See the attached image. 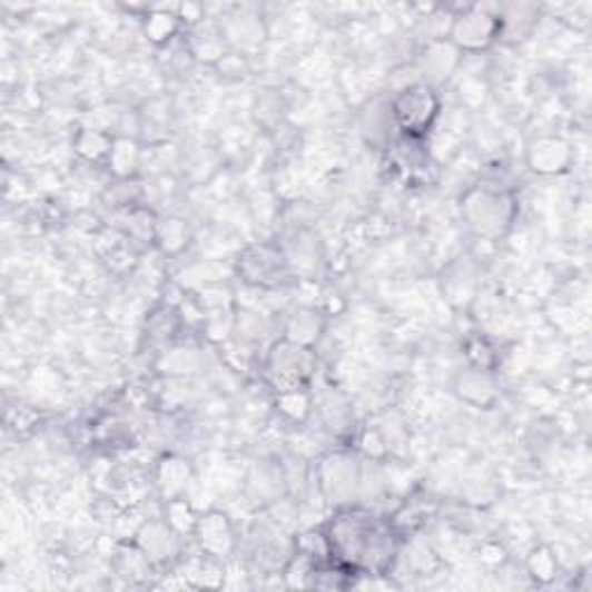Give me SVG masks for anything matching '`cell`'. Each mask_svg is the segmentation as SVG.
<instances>
[{
	"instance_id": "cell-1",
	"label": "cell",
	"mask_w": 592,
	"mask_h": 592,
	"mask_svg": "<svg viewBox=\"0 0 592 592\" xmlns=\"http://www.w3.org/2000/svg\"><path fill=\"white\" fill-rule=\"evenodd\" d=\"M319 532L329 558L359 576H389L403 549L398 525L359 502L334 510Z\"/></svg>"
},
{
	"instance_id": "cell-2",
	"label": "cell",
	"mask_w": 592,
	"mask_h": 592,
	"mask_svg": "<svg viewBox=\"0 0 592 592\" xmlns=\"http://www.w3.org/2000/svg\"><path fill=\"white\" fill-rule=\"evenodd\" d=\"M458 214L472 236L482 241H500L519 218V197L507 186L482 181L461 195Z\"/></svg>"
},
{
	"instance_id": "cell-3",
	"label": "cell",
	"mask_w": 592,
	"mask_h": 592,
	"mask_svg": "<svg viewBox=\"0 0 592 592\" xmlns=\"http://www.w3.org/2000/svg\"><path fill=\"white\" fill-rule=\"evenodd\" d=\"M366 465L352 447L332 450L315 463V486L332 510L359 502L364 491Z\"/></svg>"
},
{
	"instance_id": "cell-4",
	"label": "cell",
	"mask_w": 592,
	"mask_h": 592,
	"mask_svg": "<svg viewBox=\"0 0 592 592\" xmlns=\"http://www.w3.org/2000/svg\"><path fill=\"white\" fill-rule=\"evenodd\" d=\"M389 107L401 139L426 141L442 118V98L433 86L412 81L389 96Z\"/></svg>"
},
{
	"instance_id": "cell-5",
	"label": "cell",
	"mask_w": 592,
	"mask_h": 592,
	"mask_svg": "<svg viewBox=\"0 0 592 592\" xmlns=\"http://www.w3.org/2000/svg\"><path fill=\"white\" fill-rule=\"evenodd\" d=\"M262 371L274 394L313 389L317 375V349L296 345L280 336L264 352Z\"/></svg>"
},
{
	"instance_id": "cell-6",
	"label": "cell",
	"mask_w": 592,
	"mask_h": 592,
	"mask_svg": "<svg viewBox=\"0 0 592 592\" xmlns=\"http://www.w3.org/2000/svg\"><path fill=\"white\" fill-rule=\"evenodd\" d=\"M505 36V17L491 8L467 6L452 14L447 40L465 56L489 51L500 38Z\"/></svg>"
},
{
	"instance_id": "cell-7",
	"label": "cell",
	"mask_w": 592,
	"mask_h": 592,
	"mask_svg": "<svg viewBox=\"0 0 592 592\" xmlns=\"http://www.w3.org/2000/svg\"><path fill=\"white\" fill-rule=\"evenodd\" d=\"M236 276L255 289H280L292 283V266L280 244H248L236 257Z\"/></svg>"
},
{
	"instance_id": "cell-8",
	"label": "cell",
	"mask_w": 592,
	"mask_h": 592,
	"mask_svg": "<svg viewBox=\"0 0 592 592\" xmlns=\"http://www.w3.org/2000/svg\"><path fill=\"white\" fill-rule=\"evenodd\" d=\"M190 540L195 542L199 555L223 562L234 558L236 549H239V532H236L231 516L223 510L199 512Z\"/></svg>"
},
{
	"instance_id": "cell-9",
	"label": "cell",
	"mask_w": 592,
	"mask_h": 592,
	"mask_svg": "<svg viewBox=\"0 0 592 592\" xmlns=\"http://www.w3.org/2000/svg\"><path fill=\"white\" fill-rule=\"evenodd\" d=\"M523 156L525 167L542 179H555V176L568 174L574 167V146L555 132L530 137Z\"/></svg>"
},
{
	"instance_id": "cell-10",
	"label": "cell",
	"mask_w": 592,
	"mask_h": 592,
	"mask_svg": "<svg viewBox=\"0 0 592 592\" xmlns=\"http://www.w3.org/2000/svg\"><path fill=\"white\" fill-rule=\"evenodd\" d=\"M135 544L151 560V565L158 570L171 568L184 555V537L176 532L162 516L144 521L132 535Z\"/></svg>"
},
{
	"instance_id": "cell-11",
	"label": "cell",
	"mask_w": 592,
	"mask_h": 592,
	"mask_svg": "<svg viewBox=\"0 0 592 592\" xmlns=\"http://www.w3.org/2000/svg\"><path fill=\"white\" fill-rule=\"evenodd\" d=\"M357 128L359 135L364 139L366 146H371L373 151H389V148L396 146L398 130L394 124V116H392V107H389V98H373L368 100L357 118Z\"/></svg>"
},
{
	"instance_id": "cell-12",
	"label": "cell",
	"mask_w": 592,
	"mask_h": 592,
	"mask_svg": "<svg viewBox=\"0 0 592 592\" xmlns=\"http://www.w3.org/2000/svg\"><path fill=\"white\" fill-rule=\"evenodd\" d=\"M452 392L456 398L475 410H493L500 403L497 371L465 366L454 375Z\"/></svg>"
},
{
	"instance_id": "cell-13",
	"label": "cell",
	"mask_w": 592,
	"mask_h": 592,
	"mask_svg": "<svg viewBox=\"0 0 592 592\" xmlns=\"http://www.w3.org/2000/svg\"><path fill=\"white\" fill-rule=\"evenodd\" d=\"M461 61L463 53L447 38H435L424 47L420 56V81L433 86L437 91L442 83H450L454 79L461 68Z\"/></svg>"
},
{
	"instance_id": "cell-14",
	"label": "cell",
	"mask_w": 592,
	"mask_h": 592,
	"mask_svg": "<svg viewBox=\"0 0 592 592\" xmlns=\"http://www.w3.org/2000/svg\"><path fill=\"white\" fill-rule=\"evenodd\" d=\"M329 329V313L317 306H296L287 313L283 324V338L317 349Z\"/></svg>"
},
{
	"instance_id": "cell-15",
	"label": "cell",
	"mask_w": 592,
	"mask_h": 592,
	"mask_svg": "<svg viewBox=\"0 0 592 592\" xmlns=\"http://www.w3.org/2000/svg\"><path fill=\"white\" fill-rule=\"evenodd\" d=\"M195 480V470L193 463L181 456V454H162L156 461L154 467V486L160 495V500H174V497H184Z\"/></svg>"
},
{
	"instance_id": "cell-16",
	"label": "cell",
	"mask_w": 592,
	"mask_h": 592,
	"mask_svg": "<svg viewBox=\"0 0 592 592\" xmlns=\"http://www.w3.org/2000/svg\"><path fill=\"white\" fill-rule=\"evenodd\" d=\"M144 160V148L135 137L114 135L111 154L107 158V171L114 176L118 184H130L137 179Z\"/></svg>"
},
{
	"instance_id": "cell-17",
	"label": "cell",
	"mask_w": 592,
	"mask_h": 592,
	"mask_svg": "<svg viewBox=\"0 0 592 592\" xmlns=\"http://www.w3.org/2000/svg\"><path fill=\"white\" fill-rule=\"evenodd\" d=\"M184 21L176 14V10H165V8H154L148 10L141 19V33L148 40V45L154 47H167L171 40L181 33Z\"/></svg>"
},
{
	"instance_id": "cell-18",
	"label": "cell",
	"mask_w": 592,
	"mask_h": 592,
	"mask_svg": "<svg viewBox=\"0 0 592 592\" xmlns=\"http://www.w3.org/2000/svg\"><path fill=\"white\" fill-rule=\"evenodd\" d=\"M111 568L116 570L118 576L130 581V583L146 579L148 574L156 572V568L151 565V560H148L146 553L135 544V540L116 544V549L111 553Z\"/></svg>"
},
{
	"instance_id": "cell-19",
	"label": "cell",
	"mask_w": 592,
	"mask_h": 592,
	"mask_svg": "<svg viewBox=\"0 0 592 592\" xmlns=\"http://www.w3.org/2000/svg\"><path fill=\"white\" fill-rule=\"evenodd\" d=\"M114 135L100 128H79L72 137V148L79 160L88 165H107V158L111 154Z\"/></svg>"
},
{
	"instance_id": "cell-20",
	"label": "cell",
	"mask_w": 592,
	"mask_h": 592,
	"mask_svg": "<svg viewBox=\"0 0 592 592\" xmlns=\"http://www.w3.org/2000/svg\"><path fill=\"white\" fill-rule=\"evenodd\" d=\"M188 244H190V227L184 218L179 216L158 218L154 246L165 257H179L188 248Z\"/></svg>"
},
{
	"instance_id": "cell-21",
	"label": "cell",
	"mask_w": 592,
	"mask_h": 592,
	"mask_svg": "<svg viewBox=\"0 0 592 592\" xmlns=\"http://www.w3.org/2000/svg\"><path fill=\"white\" fill-rule=\"evenodd\" d=\"M274 407L280 417L289 424H306L315 412L313 389H294L274 394Z\"/></svg>"
},
{
	"instance_id": "cell-22",
	"label": "cell",
	"mask_w": 592,
	"mask_h": 592,
	"mask_svg": "<svg viewBox=\"0 0 592 592\" xmlns=\"http://www.w3.org/2000/svg\"><path fill=\"white\" fill-rule=\"evenodd\" d=\"M525 574L535 585H551L560 576V560L549 544L532 546L525 555Z\"/></svg>"
},
{
	"instance_id": "cell-23",
	"label": "cell",
	"mask_w": 592,
	"mask_h": 592,
	"mask_svg": "<svg viewBox=\"0 0 592 592\" xmlns=\"http://www.w3.org/2000/svg\"><path fill=\"white\" fill-rule=\"evenodd\" d=\"M190 53L197 58L199 63L218 66L229 53V47L220 28H197V31H193Z\"/></svg>"
},
{
	"instance_id": "cell-24",
	"label": "cell",
	"mask_w": 592,
	"mask_h": 592,
	"mask_svg": "<svg viewBox=\"0 0 592 592\" xmlns=\"http://www.w3.org/2000/svg\"><path fill=\"white\" fill-rule=\"evenodd\" d=\"M181 329V315L171 306L156 308L146 319V338L158 345H169Z\"/></svg>"
},
{
	"instance_id": "cell-25",
	"label": "cell",
	"mask_w": 592,
	"mask_h": 592,
	"mask_svg": "<svg viewBox=\"0 0 592 592\" xmlns=\"http://www.w3.org/2000/svg\"><path fill=\"white\" fill-rule=\"evenodd\" d=\"M354 452H357L364 461L371 463H384L389 458V440L377 426H366L357 435H354Z\"/></svg>"
},
{
	"instance_id": "cell-26",
	"label": "cell",
	"mask_w": 592,
	"mask_h": 592,
	"mask_svg": "<svg viewBox=\"0 0 592 592\" xmlns=\"http://www.w3.org/2000/svg\"><path fill=\"white\" fill-rule=\"evenodd\" d=\"M197 516L199 512L190 505V500L184 495V497H174V500H165L162 502V519L179 532V535L186 540V537H193V530H195V523H197Z\"/></svg>"
},
{
	"instance_id": "cell-27",
	"label": "cell",
	"mask_w": 592,
	"mask_h": 592,
	"mask_svg": "<svg viewBox=\"0 0 592 592\" xmlns=\"http://www.w3.org/2000/svg\"><path fill=\"white\" fill-rule=\"evenodd\" d=\"M463 349H465V357H467V366L497 371L500 354H497V347L493 345V341L489 336L470 334L463 343Z\"/></svg>"
},
{
	"instance_id": "cell-28",
	"label": "cell",
	"mask_w": 592,
	"mask_h": 592,
	"mask_svg": "<svg viewBox=\"0 0 592 592\" xmlns=\"http://www.w3.org/2000/svg\"><path fill=\"white\" fill-rule=\"evenodd\" d=\"M193 576H195V585L197 588H204V590L223 588V583H225V562L216 560V558L199 555V562H197Z\"/></svg>"
}]
</instances>
